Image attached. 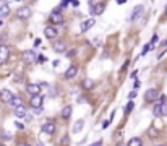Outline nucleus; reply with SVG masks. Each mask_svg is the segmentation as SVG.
Listing matches in <instances>:
<instances>
[{
  "label": "nucleus",
  "mask_w": 167,
  "mask_h": 146,
  "mask_svg": "<svg viewBox=\"0 0 167 146\" xmlns=\"http://www.w3.org/2000/svg\"><path fill=\"white\" fill-rule=\"evenodd\" d=\"M36 58H37V54L33 52V50H25V52H23L25 64H33V62H36Z\"/></svg>",
  "instance_id": "obj_6"
},
{
  "label": "nucleus",
  "mask_w": 167,
  "mask_h": 146,
  "mask_svg": "<svg viewBox=\"0 0 167 146\" xmlns=\"http://www.w3.org/2000/svg\"><path fill=\"white\" fill-rule=\"evenodd\" d=\"M44 34H46V37H47V39H52V41H54V39L57 37L58 31L55 29V26H47L46 29H44Z\"/></svg>",
  "instance_id": "obj_10"
},
{
  "label": "nucleus",
  "mask_w": 167,
  "mask_h": 146,
  "mask_svg": "<svg viewBox=\"0 0 167 146\" xmlns=\"http://www.w3.org/2000/svg\"><path fill=\"white\" fill-rule=\"evenodd\" d=\"M94 25H96V19L94 18H89V19H85V21L81 23V33H86L88 29H91Z\"/></svg>",
  "instance_id": "obj_12"
},
{
  "label": "nucleus",
  "mask_w": 167,
  "mask_h": 146,
  "mask_svg": "<svg viewBox=\"0 0 167 146\" xmlns=\"http://www.w3.org/2000/svg\"><path fill=\"white\" fill-rule=\"evenodd\" d=\"M151 49V44H148V46H145V47H143V50H141V55H145L146 52H148V50Z\"/></svg>",
  "instance_id": "obj_33"
},
{
  "label": "nucleus",
  "mask_w": 167,
  "mask_h": 146,
  "mask_svg": "<svg viewBox=\"0 0 167 146\" xmlns=\"http://www.w3.org/2000/svg\"><path fill=\"white\" fill-rule=\"evenodd\" d=\"M75 54H76V50L73 49V50H70V52H67V57H70V58H71V57H75Z\"/></svg>",
  "instance_id": "obj_35"
},
{
  "label": "nucleus",
  "mask_w": 167,
  "mask_h": 146,
  "mask_svg": "<svg viewBox=\"0 0 167 146\" xmlns=\"http://www.w3.org/2000/svg\"><path fill=\"white\" fill-rule=\"evenodd\" d=\"M143 11H145V7H143V5H136L133 8V11H132V15H130V21H136V19L141 16Z\"/></svg>",
  "instance_id": "obj_8"
},
{
  "label": "nucleus",
  "mask_w": 167,
  "mask_h": 146,
  "mask_svg": "<svg viewBox=\"0 0 167 146\" xmlns=\"http://www.w3.org/2000/svg\"><path fill=\"white\" fill-rule=\"evenodd\" d=\"M125 2H127V0H125Z\"/></svg>",
  "instance_id": "obj_52"
},
{
  "label": "nucleus",
  "mask_w": 167,
  "mask_h": 146,
  "mask_svg": "<svg viewBox=\"0 0 167 146\" xmlns=\"http://www.w3.org/2000/svg\"><path fill=\"white\" fill-rule=\"evenodd\" d=\"M50 96H57V89H55V88H50Z\"/></svg>",
  "instance_id": "obj_37"
},
{
  "label": "nucleus",
  "mask_w": 167,
  "mask_h": 146,
  "mask_svg": "<svg viewBox=\"0 0 167 146\" xmlns=\"http://www.w3.org/2000/svg\"><path fill=\"white\" fill-rule=\"evenodd\" d=\"M161 117H167V104L161 106Z\"/></svg>",
  "instance_id": "obj_27"
},
{
  "label": "nucleus",
  "mask_w": 167,
  "mask_h": 146,
  "mask_svg": "<svg viewBox=\"0 0 167 146\" xmlns=\"http://www.w3.org/2000/svg\"><path fill=\"white\" fill-rule=\"evenodd\" d=\"M13 96L15 94H11V91H8V89H2L0 91V101L2 102H11Z\"/></svg>",
  "instance_id": "obj_11"
},
{
  "label": "nucleus",
  "mask_w": 167,
  "mask_h": 146,
  "mask_svg": "<svg viewBox=\"0 0 167 146\" xmlns=\"http://www.w3.org/2000/svg\"><path fill=\"white\" fill-rule=\"evenodd\" d=\"M16 16L19 19H28L31 16V8L29 7H21V8L16 10Z\"/></svg>",
  "instance_id": "obj_7"
},
{
  "label": "nucleus",
  "mask_w": 167,
  "mask_h": 146,
  "mask_svg": "<svg viewBox=\"0 0 167 146\" xmlns=\"http://www.w3.org/2000/svg\"><path fill=\"white\" fill-rule=\"evenodd\" d=\"M16 2H19V0H16Z\"/></svg>",
  "instance_id": "obj_50"
},
{
  "label": "nucleus",
  "mask_w": 167,
  "mask_h": 146,
  "mask_svg": "<svg viewBox=\"0 0 167 146\" xmlns=\"http://www.w3.org/2000/svg\"><path fill=\"white\" fill-rule=\"evenodd\" d=\"M148 136H149V138H156V136H157V132H156V128H154V127H151V128L148 130Z\"/></svg>",
  "instance_id": "obj_26"
},
{
  "label": "nucleus",
  "mask_w": 167,
  "mask_h": 146,
  "mask_svg": "<svg viewBox=\"0 0 167 146\" xmlns=\"http://www.w3.org/2000/svg\"><path fill=\"white\" fill-rule=\"evenodd\" d=\"M157 146H164V145H157Z\"/></svg>",
  "instance_id": "obj_49"
},
{
  "label": "nucleus",
  "mask_w": 167,
  "mask_h": 146,
  "mask_svg": "<svg viewBox=\"0 0 167 146\" xmlns=\"http://www.w3.org/2000/svg\"><path fill=\"white\" fill-rule=\"evenodd\" d=\"M133 107H135L133 101H130L128 104L125 106V109H123V114H125V115H128V114H130V112H132V110H133Z\"/></svg>",
  "instance_id": "obj_23"
},
{
  "label": "nucleus",
  "mask_w": 167,
  "mask_h": 146,
  "mask_svg": "<svg viewBox=\"0 0 167 146\" xmlns=\"http://www.w3.org/2000/svg\"><path fill=\"white\" fill-rule=\"evenodd\" d=\"M49 18H50V21H52L54 25H62V23H63V16L60 13H57V11H52Z\"/></svg>",
  "instance_id": "obj_14"
},
{
  "label": "nucleus",
  "mask_w": 167,
  "mask_h": 146,
  "mask_svg": "<svg viewBox=\"0 0 167 146\" xmlns=\"http://www.w3.org/2000/svg\"><path fill=\"white\" fill-rule=\"evenodd\" d=\"M36 146H44V143H42V141H37V145Z\"/></svg>",
  "instance_id": "obj_43"
},
{
  "label": "nucleus",
  "mask_w": 167,
  "mask_h": 146,
  "mask_svg": "<svg viewBox=\"0 0 167 146\" xmlns=\"http://www.w3.org/2000/svg\"><path fill=\"white\" fill-rule=\"evenodd\" d=\"M0 26H2V19H0Z\"/></svg>",
  "instance_id": "obj_48"
},
{
  "label": "nucleus",
  "mask_w": 167,
  "mask_h": 146,
  "mask_svg": "<svg viewBox=\"0 0 167 146\" xmlns=\"http://www.w3.org/2000/svg\"><path fill=\"white\" fill-rule=\"evenodd\" d=\"M161 106L162 104H156V106H154V109H153V114L156 117H161Z\"/></svg>",
  "instance_id": "obj_25"
},
{
  "label": "nucleus",
  "mask_w": 167,
  "mask_h": 146,
  "mask_svg": "<svg viewBox=\"0 0 167 146\" xmlns=\"http://www.w3.org/2000/svg\"><path fill=\"white\" fill-rule=\"evenodd\" d=\"M15 125H16V128H19V130H23V128H25V127H23V124H18V122H16Z\"/></svg>",
  "instance_id": "obj_40"
},
{
  "label": "nucleus",
  "mask_w": 167,
  "mask_h": 146,
  "mask_svg": "<svg viewBox=\"0 0 167 146\" xmlns=\"http://www.w3.org/2000/svg\"><path fill=\"white\" fill-rule=\"evenodd\" d=\"M93 86H94V83H93V80H89V78H86V80H83V81H81V88H83V89H86V91L93 89Z\"/></svg>",
  "instance_id": "obj_18"
},
{
  "label": "nucleus",
  "mask_w": 167,
  "mask_h": 146,
  "mask_svg": "<svg viewBox=\"0 0 167 146\" xmlns=\"http://www.w3.org/2000/svg\"><path fill=\"white\" fill-rule=\"evenodd\" d=\"M76 73H78V67L71 65V67H68V70L65 72V78H67V80H71V78L76 76Z\"/></svg>",
  "instance_id": "obj_13"
},
{
  "label": "nucleus",
  "mask_w": 167,
  "mask_h": 146,
  "mask_svg": "<svg viewBox=\"0 0 167 146\" xmlns=\"http://www.w3.org/2000/svg\"><path fill=\"white\" fill-rule=\"evenodd\" d=\"M70 2H71V0H62V2H60V8H65V7H68Z\"/></svg>",
  "instance_id": "obj_29"
},
{
  "label": "nucleus",
  "mask_w": 167,
  "mask_h": 146,
  "mask_svg": "<svg viewBox=\"0 0 167 146\" xmlns=\"http://www.w3.org/2000/svg\"><path fill=\"white\" fill-rule=\"evenodd\" d=\"M2 136H3V140H10V138H11V135L8 132H2Z\"/></svg>",
  "instance_id": "obj_32"
},
{
  "label": "nucleus",
  "mask_w": 167,
  "mask_h": 146,
  "mask_svg": "<svg viewBox=\"0 0 167 146\" xmlns=\"http://www.w3.org/2000/svg\"><path fill=\"white\" fill-rule=\"evenodd\" d=\"M42 102H44V97H42V94H36V96H31V99H29L31 107H34V109L42 107Z\"/></svg>",
  "instance_id": "obj_4"
},
{
  "label": "nucleus",
  "mask_w": 167,
  "mask_h": 146,
  "mask_svg": "<svg viewBox=\"0 0 167 146\" xmlns=\"http://www.w3.org/2000/svg\"><path fill=\"white\" fill-rule=\"evenodd\" d=\"M52 49L55 50V52H65L67 50V42L63 41V39H54Z\"/></svg>",
  "instance_id": "obj_2"
},
{
  "label": "nucleus",
  "mask_w": 167,
  "mask_h": 146,
  "mask_svg": "<svg viewBox=\"0 0 167 146\" xmlns=\"http://www.w3.org/2000/svg\"><path fill=\"white\" fill-rule=\"evenodd\" d=\"M91 146H101V141H96L94 145H91Z\"/></svg>",
  "instance_id": "obj_42"
},
{
  "label": "nucleus",
  "mask_w": 167,
  "mask_h": 146,
  "mask_svg": "<svg viewBox=\"0 0 167 146\" xmlns=\"http://www.w3.org/2000/svg\"><path fill=\"white\" fill-rule=\"evenodd\" d=\"M135 97H136V91H132V93L128 94V99H130V101H133Z\"/></svg>",
  "instance_id": "obj_34"
},
{
  "label": "nucleus",
  "mask_w": 167,
  "mask_h": 146,
  "mask_svg": "<svg viewBox=\"0 0 167 146\" xmlns=\"http://www.w3.org/2000/svg\"><path fill=\"white\" fill-rule=\"evenodd\" d=\"M157 97H159V93H157V89H154V88H149L148 91L145 93V102H148V104L157 101Z\"/></svg>",
  "instance_id": "obj_1"
},
{
  "label": "nucleus",
  "mask_w": 167,
  "mask_h": 146,
  "mask_svg": "<svg viewBox=\"0 0 167 146\" xmlns=\"http://www.w3.org/2000/svg\"><path fill=\"white\" fill-rule=\"evenodd\" d=\"M8 57H10V49L5 44H2L0 46V65L5 64V62L8 60Z\"/></svg>",
  "instance_id": "obj_5"
},
{
  "label": "nucleus",
  "mask_w": 167,
  "mask_h": 146,
  "mask_svg": "<svg viewBox=\"0 0 167 146\" xmlns=\"http://www.w3.org/2000/svg\"><path fill=\"white\" fill-rule=\"evenodd\" d=\"M7 15H10V7H8V3L3 2L2 7H0V18H2V16H7Z\"/></svg>",
  "instance_id": "obj_20"
},
{
  "label": "nucleus",
  "mask_w": 167,
  "mask_h": 146,
  "mask_svg": "<svg viewBox=\"0 0 167 146\" xmlns=\"http://www.w3.org/2000/svg\"><path fill=\"white\" fill-rule=\"evenodd\" d=\"M0 146H5V145H3V143H0Z\"/></svg>",
  "instance_id": "obj_47"
},
{
  "label": "nucleus",
  "mask_w": 167,
  "mask_h": 146,
  "mask_svg": "<svg viewBox=\"0 0 167 146\" xmlns=\"http://www.w3.org/2000/svg\"><path fill=\"white\" fill-rule=\"evenodd\" d=\"M164 13H166V16H167V7H166V11H164Z\"/></svg>",
  "instance_id": "obj_45"
},
{
  "label": "nucleus",
  "mask_w": 167,
  "mask_h": 146,
  "mask_svg": "<svg viewBox=\"0 0 167 146\" xmlns=\"http://www.w3.org/2000/svg\"><path fill=\"white\" fill-rule=\"evenodd\" d=\"M71 5H73V7H79V0H71Z\"/></svg>",
  "instance_id": "obj_38"
},
{
  "label": "nucleus",
  "mask_w": 167,
  "mask_h": 146,
  "mask_svg": "<svg viewBox=\"0 0 167 146\" xmlns=\"http://www.w3.org/2000/svg\"><path fill=\"white\" fill-rule=\"evenodd\" d=\"M19 146H29V145H19Z\"/></svg>",
  "instance_id": "obj_46"
},
{
  "label": "nucleus",
  "mask_w": 167,
  "mask_h": 146,
  "mask_svg": "<svg viewBox=\"0 0 167 146\" xmlns=\"http://www.w3.org/2000/svg\"><path fill=\"white\" fill-rule=\"evenodd\" d=\"M106 10V3L104 2H97L96 5H94V15H102V11Z\"/></svg>",
  "instance_id": "obj_17"
},
{
  "label": "nucleus",
  "mask_w": 167,
  "mask_h": 146,
  "mask_svg": "<svg viewBox=\"0 0 167 146\" xmlns=\"http://www.w3.org/2000/svg\"><path fill=\"white\" fill-rule=\"evenodd\" d=\"M11 106H13V107H16V106H19L21 104V99H19V96H16V94H15L13 96V99H11V102H10Z\"/></svg>",
  "instance_id": "obj_24"
},
{
  "label": "nucleus",
  "mask_w": 167,
  "mask_h": 146,
  "mask_svg": "<svg viewBox=\"0 0 167 146\" xmlns=\"http://www.w3.org/2000/svg\"><path fill=\"white\" fill-rule=\"evenodd\" d=\"M157 104H166V96L164 94H161V96L157 97Z\"/></svg>",
  "instance_id": "obj_28"
},
{
  "label": "nucleus",
  "mask_w": 167,
  "mask_h": 146,
  "mask_svg": "<svg viewBox=\"0 0 167 146\" xmlns=\"http://www.w3.org/2000/svg\"><path fill=\"white\" fill-rule=\"evenodd\" d=\"M127 67H128V60H127L125 64H123V67H122V73H123V72H125V70H127Z\"/></svg>",
  "instance_id": "obj_39"
},
{
  "label": "nucleus",
  "mask_w": 167,
  "mask_h": 146,
  "mask_svg": "<svg viewBox=\"0 0 167 146\" xmlns=\"http://www.w3.org/2000/svg\"><path fill=\"white\" fill-rule=\"evenodd\" d=\"M55 124L54 122H46V124H42L41 125V132L42 133H46V135H54L55 133Z\"/></svg>",
  "instance_id": "obj_3"
},
{
  "label": "nucleus",
  "mask_w": 167,
  "mask_h": 146,
  "mask_svg": "<svg viewBox=\"0 0 167 146\" xmlns=\"http://www.w3.org/2000/svg\"><path fill=\"white\" fill-rule=\"evenodd\" d=\"M109 125H110V119H109V120H104V122H102V128H107V127H109Z\"/></svg>",
  "instance_id": "obj_36"
},
{
  "label": "nucleus",
  "mask_w": 167,
  "mask_h": 146,
  "mask_svg": "<svg viewBox=\"0 0 167 146\" xmlns=\"http://www.w3.org/2000/svg\"><path fill=\"white\" fill-rule=\"evenodd\" d=\"M159 41V37H157V34H154V36H153V39H151V47H153L154 44H156V42Z\"/></svg>",
  "instance_id": "obj_31"
},
{
  "label": "nucleus",
  "mask_w": 167,
  "mask_h": 146,
  "mask_svg": "<svg viewBox=\"0 0 167 146\" xmlns=\"http://www.w3.org/2000/svg\"><path fill=\"white\" fill-rule=\"evenodd\" d=\"M123 2H125V0H117V3H118V5H122Z\"/></svg>",
  "instance_id": "obj_44"
},
{
  "label": "nucleus",
  "mask_w": 167,
  "mask_h": 146,
  "mask_svg": "<svg viewBox=\"0 0 167 146\" xmlns=\"http://www.w3.org/2000/svg\"><path fill=\"white\" fill-rule=\"evenodd\" d=\"M68 145H70V136H68V133H65L60 138V146H68Z\"/></svg>",
  "instance_id": "obj_22"
},
{
  "label": "nucleus",
  "mask_w": 167,
  "mask_h": 146,
  "mask_svg": "<svg viewBox=\"0 0 167 146\" xmlns=\"http://www.w3.org/2000/svg\"><path fill=\"white\" fill-rule=\"evenodd\" d=\"M36 62H39V64H44V62H46V57H44V55H37Z\"/></svg>",
  "instance_id": "obj_30"
},
{
  "label": "nucleus",
  "mask_w": 167,
  "mask_h": 146,
  "mask_svg": "<svg viewBox=\"0 0 167 146\" xmlns=\"http://www.w3.org/2000/svg\"><path fill=\"white\" fill-rule=\"evenodd\" d=\"M39 44H41V39H36V41H34V46H36V47H37Z\"/></svg>",
  "instance_id": "obj_41"
},
{
  "label": "nucleus",
  "mask_w": 167,
  "mask_h": 146,
  "mask_svg": "<svg viewBox=\"0 0 167 146\" xmlns=\"http://www.w3.org/2000/svg\"><path fill=\"white\" fill-rule=\"evenodd\" d=\"M15 115L19 117V119H21V117H26V107H25V106H23V104L16 106V107H15Z\"/></svg>",
  "instance_id": "obj_16"
},
{
  "label": "nucleus",
  "mask_w": 167,
  "mask_h": 146,
  "mask_svg": "<svg viewBox=\"0 0 167 146\" xmlns=\"http://www.w3.org/2000/svg\"><path fill=\"white\" fill-rule=\"evenodd\" d=\"M83 127H85V120H76L75 122V125H73V133H79L83 130Z\"/></svg>",
  "instance_id": "obj_19"
},
{
  "label": "nucleus",
  "mask_w": 167,
  "mask_h": 146,
  "mask_svg": "<svg viewBox=\"0 0 167 146\" xmlns=\"http://www.w3.org/2000/svg\"><path fill=\"white\" fill-rule=\"evenodd\" d=\"M71 112H73V109H71V106H65V107L62 109V119L63 120H68L70 117H71Z\"/></svg>",
  "instance_id": "obj_15"
},
{
  "label": "nucleus",
  "mask_w": 167,
  "mask_h": 146,
  "mask_svg": "<svg viewBox=\"0 0 167 146\" xmlns=\"http://www.w3.org/2000/svg\"><path fill=\"white\" fill-rule=\"evenodd\" d=\"M127 146H143V141H141V138L133 136L132 140H128V143H127Z\"/></svg>",
  "instance_id": "obj_21"
},
{
  "label": "nucleus",
  "mask_w": 167,
  "mask_h": 146,
  "mask_svg": "<svg viewBox=\"0 0 167 146\" xmlns=\"http://www.w3.org/2000/svg\"><path fill=\"white\" fill-rule=\"evenodd\" d=\"M26 93L31 94V96H36V94H41V86L36 85V83H29L26 86Z\"/></svg>",
  "instance_id": "obj_9"
},
{
  "label": "nucleus",
  "mask_w": 167,
  "mask_h": 146,
  "mask_svg": "<svg viewBox=\"0 0 167 146\" xmlns=\"http://www.w3.org/2000/svg\"><path fill=\"white\" fill-rule=\"evenodd\" d=\"M0 2H2V0H0Z\"/></svg>",
  "instance_id": "obj_51"
}]
</instances>
